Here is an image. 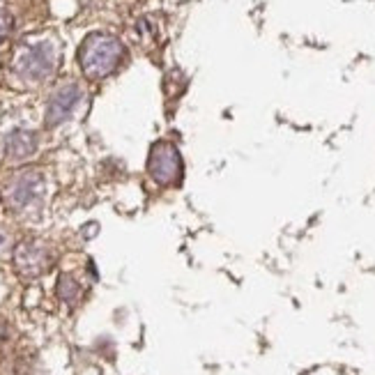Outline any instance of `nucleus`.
Returning a JSON list of instances; mask_svg holds the SVG:
<instances>
[{
    "label": "nucleus",
    "instance_id": "1",
    "mask_svg": "<svg viewBox=\"0 0 375 375\" xmlns=\"http://www.w3.org/2000/svg\"><path fill=\"white\" fill-rule=\"evenodd\" d=\"M150 173L157 182H161V185H175V182H180L182 161H180L178 150L173 145H159L152 152Z\"/></svg>",
    "mask_w": 375,
    "mask_h": 375
},
{
    "label": "nucleus",
    "instance_id": "2",
    "mask_svg": "<svg viewBox=\"0 0 375 375\" xmlns=\"http://www.w3.org/2000/svg\"><path fill=\"white\" fill-rule=\"evenodd\" d=\"M7 247V237L3 235V232H0V249H5Z\"/></svg>",
    "mask_w": 375,
    "mask_h": 375
}]
</instances>
